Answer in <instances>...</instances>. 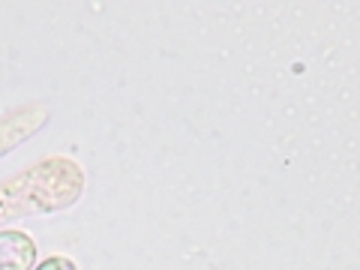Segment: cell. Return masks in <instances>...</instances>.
I'll return each instance as SVG.
<instances>
[{
	"mask_svg": "<svg viewBox=\"0 0 360 270\" xmlns=\"http://www.w3.org/2000/svg\"><path fill=\"white\" fill-rule=\"evenodd\" d=\"M33 264V243L25 234H0V270H27Z\"/></svg>",
	"mask_w": 360,
	"mask_h": 270,
	"instance_id": "6da1fadb",
	"label": "cell"
},
{
	"mask_svg": "<svg viewBox=\"0 0 360 270\" xmlns=\"http://www.w3.org/2000/svg\"><path fill=\"white\" fill-rule=\"evenodd\" d=\"M39 270H75L70 262H63V258H54V262H49V264H42Z\"/></svg>",
	"mask_w": 360,
	"mask_h": 270,
	"instance_id": "7a4b0ae2",
	"label": "cell"
}]
</instances>
